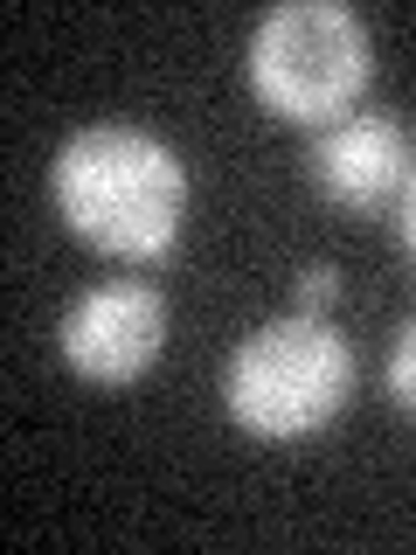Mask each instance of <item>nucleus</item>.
Segmentation results:
<instances>
[{"instance_id": "1", "label": "nucleus", "mask_w": 416, "mask_h": 555, "mask_svg": "<svg viewBox=\"0 0 416 555\" xmlns=\"http://www.w3.org/2000/svg\"><path fill=\"white\" fill-rule=\"evenodd\" d=\"M49 195L69 236L118 264H160L187 230V160L146 126H83L56 146L49 167Z\"/></svg>"}, {"instance_id": "7", "label": "nucleus", "mask_w": 416, "mask_h": 555, "mask_svg": "<svg viewBox=\"0 0 416 555\" xmlns=\"http://www.w3.org/2000/svg\"><path fill=\"white\" fill-rule=\"evenodd\" d=\"M334 299H340V271L334 264H306L299 285H291V312H320V320H326Z\"/></svg>"}, {"instance_id": "4", "label": "nucleus", "mask_w": 416, "mask_h": 555, "mask_svg": "<svg viewBox=\"0 0 416 555\" xmlns=\"http://www.w3.org/2000/svg\"><path fill=\"white\" fill-rule=\"evenodd\" d=\"M63 369L91 389H132L160 369L167 354V299L146 278H104V285L77 292L56 326Z\"/></svg>"}, {"instance_id": "5", "label": "nucleus", "mask_w": 416, "mask_h": 555, "mask_svg": "<svg viewBox=\"0 0 416 555\" xmlns=\"http://www.w3.org/2000/svg\"><path fill=\"white\" fill-rule=\"evenodd\" d=\"M410 173H416V146L403 118L389 112H354L340 126L312 132L306 146V181L320 188V202L347 208V216H381L389 202H403Z\"/></svg>"}, {"instance_id": "6", "label": "nucleus", "mask_w": 416, "mask_h": 555, "mask_svg": "<svg viewBox=\"0 0 416 555\" xmlns=\"http://www.w3.org/2000/svg\"><path fill=\"white\" fill-rule=\"evenodd\" d=\"M381 389H389V403L416 416V320L395 326V340H389V361H381Z\"/></svg>"}, {"instance_id": "2", "label": "nucleus", "mask_w": 416, "mask_h": 555, "mask_svg": "<svg viewBox=\"0 0 416 555\" xmlns=\"http://www.w3.org/2000/svg\"><path fill=\"white\" fill-rule=\"evenodd\" d=\"M354 396V347L320 312H277L236 340L222 369V410L257 444L320 438Z\"/></svg>"}, {"instance_id": "8", "label": "nucleus", "mask_w": 416, "mask_h": 555, "mask_svg": "<svg viewBox=\"0 0 416 555\" xmlns=\"http://www.w3.org/2000/svg\"><path fill=\"white\" fill-rule=\"evenodd\" d=\"M395 222H403V250L416 257V173H410V188H403V202H395Z\"/></svg>"}, {"instance_id": "3", "label": "nucleus", "mask_w": 416, "mask_h": 555, "mask_svg": "<svg viewBox=\"0 0 416 555\" xmlns=\"http://www.w3.org/2000/svg\"><path fill=\"white\" fill-rule=\"evenodd\" d=\"M243 77H250V98L271 118L326 132L340 118H354L361 91H368L375 35L340 0H285L250 28Z\"/></svg>"}]
</instances>
